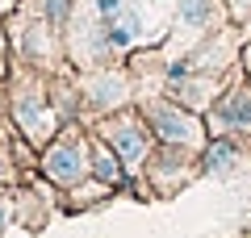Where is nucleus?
Listing matches in <instances>:
<instances>
[{
	"label": "nucleus",
	"instance_id": "f257e3e1",
	"mask_svg": "<svg viewBox=\"0 0 251 238\" xmlns=\"http://www.w3.org/2000/svg\"><path fill=\"white\" fill-rule=\"evenodd\" d=\"M143 113L151 121V130L163 138V146H180V150H201L205 146L209 125L193 109H184L180 100H151Z\"/></svg>",
	"mask_w": 251,
	"mask_h": 238
},
{
	"label": "nucleus",
	"instance_id": "f03ea898",
	"mask_svg": "<svg viewBox=\"0 0 251 238\" xmlns=\"http://www.w3.org/2000/svg\"><path fill=\"white\" fill-rule=\"evenodd\" d=\"M209 134H251V84H234L209 105Z\"/></svg>",
	"mask_w": 251,
	"mask_h": 238
},
{
	"label": "nucleus",
	"instance_id": "7ed1b4c3",
	"mask_svg": "<svg viewBox=\"0 0 251 238\" xmlns=\"http://www.w3.org/2000/svg\"><path fill=\"white\" fill-rule=\"evenodd\" d=\"M92 167V150L84 146V138H63L46 155V176L59 184H80V176Z\"/></svg>",
	"mask_w": 251,
	"mask_h": 238
},
{
	"label": "nucleus",
	"instance_id": "20e7f679",
	"mask_svg": "<svg viewBox=\"0 0 251 238\" xmlns=\"http://www.w3.org/2000/svg\"><path fill=\"white\" fill-rule=\"evenodd\" d=\"M105 142L122 155L126 167H138L147 159V125L134 121V117H113V121H105Z\"/></svg>",
	"mask_w": 251,
	"mask_h": 238
},
{
	"label": "nucleus",
	"instance_id": "39448f33",
	"mask_svg": "<svg viewBox=\"0 0 251 238\" xmlns=\"http://www.w3.org/2000/svg\"><path fill=\"white\" fill-rule=\"evenodd\" d=\"M222 17H226V4H218V0H176V21L193 34L214 29Z\"/></svg>",
	"mask_w": 251,
	"mask_h": 238
},
{
	"label": "nucleus",
	"instance_id": "423d86ee",
	"mask_svg": "<svg viewBox=\"0 0 251 238\" xmlns=\"http://www.w3.org/2000/svg\"><path fill=\"white\" fill-rule=\"evenodd\" d=\"M239 159H243V150L230 142V134H214V142L201 155V171L205 176H226V171L239 167Z\"/></svg>",
	"mask_w": 251,
	"mask_h": 238
},
{
	"label": "nucleus",
	"instance_id": "0eeeda50",
	"mask_svg": "<svg viewBox=\"0 0 251 238\" xmlns=\"http://www.w3.org/2000/svg\"><path fill=\"white\" fill-rule=\"evenodd\" d=\"M17 121L25 125L34 138H42V134H50V130H54V125H50V113H46L42 100H21V105H17Z\"/></svg>",
	"mask_w": 251,
	"mask_h": 238
},
{
	"label": "nucleus",
	"instance_id": "6e6552de",
	"mask_svg": "<svg viewBox=\"0 0 251 238\" xmlns=\"http://www.w3.org/2000/svg\"><path fill=\"white\" fill-rule=\"evenodd\" d=\"M122 155H117V150H109V146H92V171H97L100 180H105V184H117V180H122Z\"/></svg>",
	"mask_w": 251,
	"mask_h": 238
},
{
	"label": "nucleus",
	"instance_id": "1a4fd4ad",
	"mask_svg": "<svg viewBox=\"0 0 251 238\" xmlns=\"http://www.w3.org/2000/svg\"><path fill=\"white\" fill-rule=\"evenodd\" d=\"M92 100H97V105H122V84H117V79H100L97 92H92Z\"/></svg>",
	"mask_w": 251,
	"mask_h": 238
},
{
	"label": "nucleus",
	"instance_id": "9d476101",
	"mask_svg": "<svg viewBox=\"0 0 251 238\" xmlns=\"http://www.w3.org/2000/svg\"><path fill=\"white\" fill-rule=\"evenodd\" d=\"M226 4V17L234 25H251V0H222Z\"/></svg>",
	"mask_w": 251,
	"mask_h": 238
},
{
	"label": "nucleus",
	"instance_id": "9b49d317",
	"mask_svg": "<svg viewBox=\"0 0 251 238\" xmlns=\"http://www.w3.org/2000/svg\"><path fill=\"white\" fill-rule=\"evenodd\" d=\"M122 9H126L122 0H97V13H100V17H117Z\"/></svg>",
	"mask_w": 251,
	"mask_h": 238
},
{
	"label": "nucleus",
	"instance_id": "f8f14e48",
	"mask_svg": "<svg viewBox=\"0 0 251 238\" xmlns=\"http://www.w3.org/2000/svg\"><path fill=\"white\" fill-rule=\"evenodd\" d=\"M46 13H50V21H59L67 13V0H46Z\"/></svg>",
	"mask_w": 251,
	"mask_h": 238
},
{
	"label": "nucleus",
	"instance_id": "ddd939ff",
	"mask_svg": "<svg viewBox=\"0 0 251 238\" xmlns=\"http://www.w3.org/2000/svg\"><path fill=\"white\" fill-rule=\"evenodd\" d=\"M243 71H247V84H251V42L243 46Z\"/></svg>",
	"mask_w": 251,
	"mask_h": 238
}]
</instances>
